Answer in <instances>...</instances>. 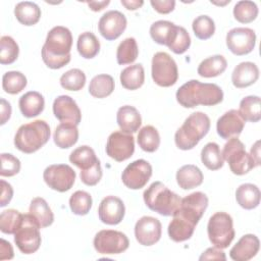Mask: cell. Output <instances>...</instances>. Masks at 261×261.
<instances>
[{
    "instance_id": "1",
    "label": "cell",
    "mask_w": 261,
    "mask_h": 261,
    "mask_svg": "<svg viewBox=\"0 0 261 261\" xmlns=\"http://www.w3.org/2000/svg\"><path fill=\"white\" fill-rule=\"evenodd\" d=\"M207 206L208 198L202 192H194L182 198L168 224L169 238L176 243L191 239Z\"/></svg>"
},
{
    "instance_id": "2",
    "label": "cell",
    "mask_w": 261,
    "mask_h": 261,
    "mask_svg": "<svg viewBox=\"0 0 261 261\" xmlns=\"http://www.w3.org/2000/svg\"><path fill=\"white\" fill-rule=\"evenodd\" d=\"M72 46V35L70 31L62 25L51 29L47 35L42 48V59L52 69L65 66L70 61V50Z\"/></svg>"
},
{
    "instance_id": "3",
    "label": "cell",
    "mask_w": 261,
    "mask_h": 261,
    "mask_svg": "<svg viewBox=\"0 0 261 261\" xmlns=\"http://www.w3.org/2000/svg\"><path fill=\"white\" fill-rule=\"evenodd\" d=\"M175 97L185 108H194L198 105L213 106L222 102L223 92L216 84L191 80L178 88Z\"/></svg>"
},
{
    "instance_id": "4",
    "label": "cell",
    "mask_w": 261,
    "mask_h": 261,
    "mask_svg": "<svg viewBox=\"0 0 261 261\" xmlns=\"http://www.w3.org/2000/svg\"><path fill=\"white\" fill-rule=\"evenodd\" d=\"M209 129L210 119L207 114L201 111L194 112L175 132V145L180 150H191L208 134Z\"/></svg>"
},
{
    "instance_id": "5",
    "label": "cell",
    "mask_w": 261,
    "mask_h": 261,
    "mask_svg": "<svg viewBox=\"0 0 261 261\" xmlns=\"http://www.w3.org/2000/svg\"><path fill=\"white\" fill-rule=\"evenodd\" d=\"M50 126L45 120L37 119L22 124L14 136V146L19 151L31 154L41 149L50 139Z\"/></svg>"
},
{
    "instance_id": "6",
    "label": "cell",
    "mask_w": 261,
    "mask_h": 261,
    "mask_svg": "<svg viewBox=\"0 0 261 261\" xmlns=\"http://www.w3.org/2000/svg\"><path fill=\"white\" fill-rule=\"evenodd\" d=\"M146 206L162 216H172L180 205V197L161 181H154L143 194Z\"/></svg>"
},
{
    "instance_id": "7",
    "label": "cell",
    "mask_w": 261,
    "mask_h": 261,
    "mask_svg": "<svg viewBox=\"0 0 261 261\" xmlns=\"http://www.w3.org/2000/svg\"><path fill=\"white\" fill-rule=\"evenodd\" d=\"M221 154L233 174L244 175L256 167L250 154L246 152L245 145L238 138L229 139L225 143Z\"/></svg>"
},
{
    "instance_id": "8",
    "label": "cell",
    "mask_w": 261,
    "mask_h": 261,
    "mask_svg": "<svg viewBox=\"0 0 261 261\" xmlns=\"http://www.w3.org/2000/svg\"><path fill=\"white\" fill-rule=\"evenodd\" d=\"M40 224L32 214H23L22 222L14 233V243L23 254H33L41 246Z\"/></svg>"
},
{
    "instance_id": "9",
    "label": "cell",
    "mask_w": 261,
    "mask_h": 261,
    "mask_svg": "<svg viewBox=\"0 0 261 261\" xmlns=\"http://www.w3.org/2000/svg\"><path fill=\"white\" fill-rule=\"evenodd\" d=\"M207 233L209 241L217 248H227L234 238L232 218L226 212L214 213L208 221Z\"/></svg>"
},
{
    "instance_id": "10",
    "label": "cell",
    "mask_w": 261,
    "mask_h": 261,
    "mask_svg": "<svg viewBox=\"0 0 261 261\" xmlns=\"http://www.w3.org/2000/svg\"><path fill=\"white\" fill-rule=\"evenodd\" d=\"M152 79L160 87H171L178 79L177 65L166 52H157L152 58Z\"/></svg>"
},
{
    "instance_id": "11",
    "label": "cell",
    "mask_w": 261,
    "mask_h": 261,
    "mask_svg": "<svg viewBox=\"0 0 261 261\" xmlns=\"http://www.w3.org/2000/svg\"><path fill=\"white\" fill-rule=\"evenodd\" d=\"M93 245L98 253L111 255L124 252L129 246V241L127 237L121 231L103 229L96 233Z\"/></svg>"
},
{
    "instance_id": "12",
    "label": "cell",
    "mask_w": 261,
    "mask_h": 261,
    "mask_svg": "<svg viewBox=\"0 0 261 261\" xmlns=\"http://www.w3.org/2000/svg\"><path fill=\"white\" fill-rule=\"evenodd\" d=\"M75 171L67 164H52L46 167L43 178L46 185L57 192L70 190L75 181Z\"/></svg>"
},
{
    "instance_id": "13",
    "label": "cell",
    "mask_w": 261,
    "mask_h": 261,
    "mask_svg": "<svg viewBox=\"0 0 261 261\" xmlns=\"http://www.w3.org/2000/svg\"><path fill=\"white\" fill-rule=\"evenodd\" d=\"M135 152V140L130 134L113 132L106 144V154L117 162H122L133 156Z\"/></svg>"
},
{
    "instance_id": "14",
    "label": "cell",
    "mask_w": 261,
    "mask_h": 261,
    "mask_svg": "<svg viewBox=\"0 0 261 261\" xmlns=\"http://www.w3.org/2000/svg\"><path fill=\"white\" fill-rule=\"evenodd\" d=\"M152 175L151 164L144 160L138 159L129 163L121 174L123 185L132 190L144 188Z\"/></svg>"
},
{
    "instance_id": "15",
    "label": "cell",
    "mask_w": 261,
    "mask_h": 261,
    "mask_svg": "<svg viewBox=\"0 0 261 261\" xmlns=\"http://www.w3.org/2000/svg\"><path fill=\"white\" fill-rule=\"evenodd\" d=\"M226 46L238 56L249 54L256 44V34L249 28H234L226 34Z\"/></svg>"
},
{
    "instance_id": "16",
    "label": "cell",
    "mask_w": 261,
    "mask_h": 261,
    "mask_svg": "<svg viewBox=\"0 0 261 261\" xmlns=\"http://www.w3.org/2000/svg\"><path fill=\"white\" fill-rule=\"evenodd\" d=\"M126 24V17L122 12L110 10L101 16L98 22V29L104 39L113 41L124 32Z\"/></svg>"
},
{
    "instance_id": "17",
    "label": "cell",
    "mask_w": 261,
    "mask_h": 261,
    "mask_svg": "<svg viewBox=\"0 0 261 261\" xmlns=\"http://www.w3.org/2000/svg\"><path fill=\"white\" fill-rule=\"evenodd\" d=\"M162 232L161 222L152 216L141 217L135 225V237L142 246H152L156 244Z\"/></svg>"
},
{
    "instance_id": "18",
    "label": "cell",
    "mask_w": 261,
    "mask_h": 261,
    "mask_svg": "<svg viewBox=\"0 0 261 261\" xmlns=\"http://www.w3.org/2000/svg\"><path fill=\"white\" fill-rule=\"evenodd\" d=\"M53 113L61 123L77 125L82 119L81 110L76 102L67 95L58 96L53 102Z\"/></svg>"
},
{
    "instance_id": "19",
    "label": "cell",
    "mask_w": 261,
    "mask_h": 261,
    "mask_svg": "<svg viewBox=\"0 0 261 261\" xmlns=\"http://www.w3.org/2000/svg\"><path fill=\"white\" fill-rule=\"evenodd\" d=\"M125 207L122 200L115 196H106L99 204V219L108 225L120 223L124 217Z\"/></svg>"
},
{
    "instance_id": "20",
    "label": "cell",
    "mask_w": 261,
    "mask_h": 261,
    "mask_svg": "<svg viewBox=\"0 0 261 261\" xmlns=\"http://www.w3.org/2000/svg\"><path fill=\"white\" fill-rule=\"evenodd\" d=\"M245 126V120L238 110L230 109L222 114L216 122V130L220 138L229 140L238 138Z\"/></svg>"
},
{
    "instance_id": "21",
    "label": "cell",
    "mask_w": 261,
    "mask_h": 261,
    "mask_svg": "<svg viewBox=\"0 0 261 261\" xmlns=\"http://www.w3.org/2000/svg\"><path fill=\"white\" fill-rule=\"evenodd\" d=\"M260 248L259 239L252 233L243 236L230 249L229 256L234 261H248L258 253Z\"/></svg>"
},
{
    "instance_id": "22",
    "label": "cell",
    "mask_w": 261,
    "mask_h": 261,
    "mask_svg": "<svg viewBox=\"0 0 261 261\" xmlns=\"http://www.w3.org/2000/svg\"><path fill=\"white\" fill-rule=\"evenodd\" d=\"M259 77V69L258 66L250 61H245L239 63L232 73H231V82L232 85L238 89L247 88L257 82Z\"/></svg>"
},
{
    "instance_id": "23",
    "label": "cell",
    "mask_w": 261,
    "mask_h": 261,
    "mask_svg": "<svg viewBox=\"0 0 261 261\" xmlns=\"http://www.w3.org/2000/svg\"><path fill=\"white\" fill-rule=\"evenodd\" d=\"M116 121L121 132L125 134H134L141 126L142 117L136 107L124 105L117 110Z\"/></svg>"
},
{
    "instance_id": "24",
    "label": "cell",
    "mask_w": 261,
    "mask_h": 261,
    "mask_svg": "<svg viewBox=\"0 0 261 261\" xmlns=\"http://www.w3.org/2000/svg\"><path fill=\"white\" fill-rule=\"evenodd\" d=\"M178 25L168 20H157L150 27V36L157 44L169 47L177 34Z\"/></svg>"
},
{
    "instance_id": "25",
    "label": "cell",
    "mask_w": 261,
    "mask_h": 261,
    "mask_svg": "<svg viewBox=\"0 0 261 261\" xmlns=\"http://www.w3.org/2000/svg\"><path fill=\"white\" fill-rule=\"evenodd\" d=\"M18 106L24 117L32 118L42 113L45 106V100L39 92L30 91L19 98Z\"/></svg>"
},
{
    "instance_id": "26",
    "label": "cell",
    "mask_w": 261,
    "mask_h": 261,
    "mask_svg": "<svg viewBox=\"0 0 261 261\" xmlns=\"http://www.w3.org/2000/svg\"><path fill=\"white\" fill-rule=\"evenodd\" d=\"M176 182L182 190H192L203 182V173L201 169L193 164L181 166L176 171Z\"/></svg>"
},
{
    "instance_id": "27",
    "label": "cell",
    "mask_w": 261,
    "mask_h": 261,
    "mask_svg": "<svg viewBox=\"0 0 261 261\" xmlns=\"http://www.w3.org/2000/svg\"><path fill=\"white\" fill-rule=\"evenodd\" d=\"M260 190L253 184H243L236 191V200L238 204L247 210L256 208L260 204Z\"/></svg>"
},
{
    "instance_id": "28",
    "label": "cell",
    "mask_w": 261,
    "mask_h": 261,
    "mask_svg": "<svg viewBox=\"0 0 261 261\" xmlns=\"http://www.w3.org/2000/svg\"><path fill=\"white\" fill-rule=\"evenodd\" d=\"M14 15L16 19L23 25H34L41 17L40 7L31 1H22L15 5Z\"/></svg>"
},
{
    "instance_id": "29",
    "label": "cell",
    "mask_w": 261,
    "mask_h": 261,
    "mask_svg": "<svg viewBox=\"0 0 261 261\" xmlns=\"http://www.w3.org/2000/svg\"><path fill=\"white\" fill-rule=\"evenodd\" d=\"M54 143L61 149L72 147L79 140V129L71 123H60L53 135Z\"/></svg>"
},
{
    "instance_id": "30",
    "label": "cell",
    "mask_w": 261,
    "mask_h": 261,
    "mask_svg": "<svg viewBox=\"0 0 261 261\" xmlns=\"http://www.w3.org/2000/svg\"><path fill=\"white\" fill-rule=\"evenodd\" d=\"M145 82V71L141 63L125 67L120 73V83L126 90H137L143 86Z\"/></svg>"
},
{
    "instance_id": "31",
    "label": "cell",
    "mask_w": 261,
    "mask_h": 261,
    "mask_svg": "<svg viewBox=\"0 0 261 261\" xmlns=\"http://www.w3.org/2000/svg\"><path fill=\"white\" fill-rule=\"evenodd\" d=\"M29 213L32 214L37 219L41 228L51 225L54 221V214L51 208L49 207L45 199L41 197L34 198L31 201Z\"/></svg>"
},
{
    "instance_id": "32",
    "label": "cell",
    "mask_w": 261,
    "mask_h": 261,
    "mask_svg": "<svg viewBox=\"0 0 261 261\" xmlns=\"http://www.w3.org/2000/svg\"><path fill=\"white\" fill-rule=\"evenodd\" d=\"M227 61L222 55H213L204 59L198 66V74L203 77H214L224 72Z\"/></svg>"
},
{
    "instance_id": "33",
    "label": "cell",
    "mask_w": 261,
    "mask_h": 261,
    "mask_svg": "<svg viewBox=\"0 0 261 261\" xmlns=\"http://www.w3.org/2000/svg\"><path fill=\"white\" fill-rule=\"evenodd\" d=\"M114 80L109 74L95 75L89 85V93L98 99L106 98L114 91Z\"/></svg>"
},
{
    "instance_id": "34",
    "label": "cell",
    "mask_w": 261,
    "mask_h": 261,
    "mask_svg": "<svg viewBox=\"0 0 261 261\" xmlns=\"http://www.w3.org/2000/svg\"><path fill=\"white\" fill-rule=\"evenodd\" d=\"M245 121L257 122L261 119V101L258 96H247L240 102L238 110Z\"/></svg>"
},
{
    "instance_id": "35",
    "label": "cell",
    "mask_w": 261,
    "mask_h": 261,
    "mask_svg": "<svg viewBox=\"0 0 261 261\" xmlns=\"http://www.w3.org/2000/svg\"><path fill=\"white\" fill-rule=\"evenodd\" d=\"M98 160L99 159L97 158L95 151L86 145L74 149L69 155V161L81 170L91 168Z\"/></svg>"
},
{
    "instance_id": "36",
    "label": "cell",
    "mask_w": 261,
    "mask_h": 261,
    "mask_svg": "<svg viewBox=\"0 0 261 261\" xmlns=\"http://www.w3.org/2000/svg\"><path fill=\"white\" fill-rule=\"evenodd\" d=\"M76 48L82 57L86 59H91L99 53L100 42L93 33L85 32L79 36Z\"/></svg>"
},
{
    "instance_id": "37",
    "label": "cell",
    "mask_w": 261,
    "mask_h": 261,
    "mask_svg": "<svg viewBox=\"0 0 261 261\" xmlns=\"http://www.w3.org/2000/svg\"><path fill=\"white\" fill-rule=\"evenodd\" d=\"M201 161L210 170L221 168L224 160L219 146L214 142L207 143L201 151Z\"/></svg>"
},
{
    "instance_id": "38",
    "label": "cell",
    "mask_w": 261,
    "mask_h": 261,
    "mask_svg": "<svg viewBox=\"0 0 261 261\" xmlns=\"http://www.w3.org/2000/svg\"><path fill=\"white\" fill-rule=\"evenodd\" d=\"M138 144L145 152H155L160 145V136L158 130L152 125L143 126L138 134Z\"/></svg>"
},
{
    "instance_id": "39",
    "label": "cell",
    "mask_w": 261,
    "mask_h": 261,
    "mask_svg": "<svg viewBox=\"0 0 261 261\" xmlns=\"http://www.w3.org/2000/svg\"><path fill=\"white\" fill-rule=\"evenodd\" d=\"M139 55V48L135 38H126L117 47L116 60L120 65L133 63Z\"/></svg>"
},
{
    "instance_id": "40",
    "label": "cell",
    "mask_w": 261,
    "mask_h": 261,
    "mask_svg": "<svg viewBox=\"0 0 261 261\" xmlns=\"http://www.w3.org/2000/svg\"><path fill=\"white\" fill-rule=\"evenodd\" d=\"M27 83V77L20 71H7L2 76V88L8 94H18L25 88Z\"/></svg>"
},
{
    "instance_id": "41",
    "label": "cell",
    "mask_w": 261,
    "mask_h": 261,
    "mask_svg": "<svg viewBox=\"0 0 261 261\" xmlns=\"http://www.w3.org/2000/svg\"><path fill=\"white\" fill-rule=\"evenodd\" d=\"M23 214L15 209H7L0 214V229L3 233L14 234L22 222Z\"/></svg>"
},
{
    "instance_id": "42",
    "label": "cell",
    "mask_w": 261,
    "mask_h": 261,
    "mask_svg": "<svg viewBox=\"0 0 261 261\" xmlns=\"http://www.w3.org/2000/svg\"><path fill=\"white\" fill-rule=\"evenodd\" d=\"M257 15L258 6L253 1H239L233 7V16L241 23L252 22L256 19Z\"/></svg>"
},
{
    "instance_id": "43",
    "label": "cell",
    "mask_w": 261,
    "mask_h": 261,
    "mask_svg": "<svg viewBox=\"0 0 261 261\" xmlns=\"http://www.w3.org/2000/svg\"><path fill=\"white\" fill-rule=\"evenodd\" d=\"M92 197L85 191H76L69 198V207L75 215H86L92 207Z\"/></svg>"
},
{
    "instance_id": "44",
    "label": "cell",
    "mask_w": 261,
    "mask_h": 261,
    "mask_svg": "<svg viewBox=\"0 0 261 261\" xmlns=\"http://www.w3.org/2000/svg\"><path fill=\"white\" fill-rule=\"evenodd\" d=\"M86 74L79 68H72L64 72L60 77V85L68 91H80L85 87Z\"/></svg>"
},
{
    "instance_id": "45",
    "label": "cell",
    "mask_w": 261,
    "mask_h": 261,
    "mask_svg": "<svg viewBox=\"0 0 261 261\" xmlns=\"http://www.w3.org/2000/svg\"><path fill=\"white\" fill-rule=\"evenodd\" d=\"M19 53L17 43L10 36H3L0 39V63L11 64L13 63Z\"/></svg>"
},
{
    "instance_id": "46",
    "label": "cell",
    "mask_w": 261,
    "mask_h": 261,
    "mask_svg": "<svg viewBox=\"0 0 261 261\" xmlns=\"http://www.w3.org/2000/svg\"><path fill=\"white\" fill-rule=\"evenodd\" d=\"M195 36L200 40H207L211 38L215 32V23L208 15L197 16L192 24Z\"/></svg>"
},
{
    "instance_id": "47",
    "label": "cell",
    "mask_w": 261,
    "mask_h": 261,
    "mask_svg": "<svg viewBox=\"0 0 261 261\" xmlns=\"http://www.w3.org/2000/svg\"><path fill=\"white\" fill-rule=\"evenodd\" d=\"M20 170V161L9 153L1 154V176H13Z\"/></svg>"
},
{
    "instance_id": "48",
    "label": "cell",
    "mask_w": 261,
    "mask_h": 261,
    "mask_svg": "<svg viewBox=\"0 0 261 261\" xmlns=\"http://www.w3.org/2000/svg\"><path fill=\"white\" fill-rule=\"evenodd\" d=\"M190 46H191V37L188 31L184 27H178L176 37L168 48L175 54H182L190 48Z\"/></svg>"
},
{
    "instance_id": "49",
    "label": "cell",
    "mask_w": 261,
    "mask_h": 261,
    "mask_svg": "<svg viewBox=\"0 0 261 261\" xmlns=\"http://www.w3.org/2000/svg\"><path fill=\"white\" fill-rule=\"evenodd\" d=\"M102 174L103 173H102L100 160H98L91 168L87 170H81L80 177L85 185L92 187L97 185L100 181V179L102 178Z\"/></svg>"
},
{
    "instance_id": "50",
    "label": "cell",
    "mask_w": 261,
    "mask_h": 261,
    "mask_svg": "<svg viewBox=\"0 0 261 261\" xmlns=\"http://www.w3.org/2000/svg\"><path fill=\"white\" fill-rule=\"evenodd\" d=\"M152 7L161 14H167L174 9L175 1L174 0H151Z\"/></svg>"
},
{
    "instance_id": "51",
    "label": "cell",
    "mask_w": 261,
    "mask_h": 261,
    "mask_svg": "<svg viewBox=\"0 0 261 261\" xmlns=\"http://www.w3.org/2000/svg\"><path fill=\"white\" fill-rule=\"evenodd\" d=\"M199 260H226V256L220 248L214 246L203 252V254L199 257Z\"/></svg>"
},
{
    "instance_id": "52",
    "label": "cell",
    "mask_w": 261,
    "mask_h": 261,
    "mask_svg": "<svg viewBox=\"0 0 261 261\" xmlns=\"http://www.w3.org/2000/svg\"><path fill=\"white\" fill-rule=\"evenodd\" d=\"M1 185V198H0V207L6 206L12 199L13 196V189L10 184L6 182L5 180H0Z\"/></svg>"
},
{
    "instance_id": "53",
    "label": "cell",
    "mask_w": 261,
    "mask_h": 261,
    "mask_svg": "<svg viewBox=\"0 0 261 261\" xmlns=\"http://www.w3.org/2000/svg\"><path fill=\"white\" fill-rule=\"evenodd\" d=\"M13 258V249L9 242L4 239L0 240V260H9Z\"/></svg>"
},
{
    "instance_id": "54",
    "label": "cell",
    "mask_w": 261,
    "mask_h": 261,
    "mask_svg": "<svg viewBox=\"0 0 261 261\" xmlns=\"http://www.w3.org/2000/svg\"><path fill=\"white\" fill-rule=\"evenodd\" d=\"M0 109H1V120H0V124L3 125L6 123V121L10 118L11 116V105L8 101H6L5 99H1V106H0Z\"/></svg>"
},
{
    "instance_id": "55",
    "label": "cell",
    "mask_w": 261,
    "mask_h": 261,
    "mask_svg": "<svg viewBox=\"0 0 261 261\" xmlns=\"http://www.w3.org/2000/svg\"><path fill=\"white\" fill-rule=\"evenodd\" d=\"M260 141H257L251 148V153L250 156L253 159L254 163L256 166L260 165V147H259Z\"/></svg>"
},
{
    "instance_id": "56",
    "label": "cell",
    "mask_w": 261,
    "mask_h": 261,
    "mask_svg": "<svg viewBox=\"0 0 261 261\" xmlns=\"http://www.w3.org/2000/svg\"><path fill=\"white\" fill-rule=\"evenodd\" d=\"M120 2L128 10H137L144 4V1L142 0H121Z\"/></svg>"
},
{
    "instance_id": "57",
    "label": "cell",
    "mask_w": 261,
    "mask_h": 261,
    "mask_svg": "<svg viewBox=\"0 0 261 261\" xmlns=\"http://www.w3.org/2000/svg\"><path fill=\"white\" fill-rule=\"evenodd\" d=\"M109 3H110L109 0H106V1H90V2H88V6L93 11H100V10L104 9Z\"/></svg>"
}]
</instances>
